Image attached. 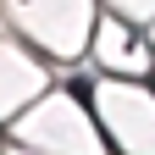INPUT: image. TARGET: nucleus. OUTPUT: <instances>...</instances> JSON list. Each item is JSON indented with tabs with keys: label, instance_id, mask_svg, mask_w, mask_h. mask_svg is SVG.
<instances>
[]
</instances>
